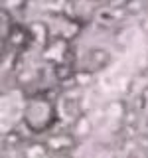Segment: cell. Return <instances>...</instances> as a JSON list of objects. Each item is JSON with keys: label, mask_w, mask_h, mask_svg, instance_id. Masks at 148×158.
<instances>
[{"label": "cell", "mask_w": 148, "mask_h": 158, "mask_svg": "<svg viewBox=\"0 0 148 158\" xmlns=\"http://www.w3.org/2000/svg\"><path fill=\"white\" fill-rule=\"evenodd\" d=\"M47 146L46 144H39V142H36V144H30L26 148V158H46L47 156Z\"/></svg>", "instance_id": "52a82bcc"}, {"label": "cell", "mask_w": 148, "mask_h": 158, "mask_svg": "<svg viewBox=\"0 0 148 158\" xmlns=\"http://www.w3.org/2000/svg\"><path fill=\"white\" fill-rule=\"evenodd\" d=\"M93 127H95V123L91 121V117H89L87 113H79L69 131H71L73 135H75V138L81 142V140H85V138H89V135L93 132Z\"/></svg>", "instance_id": "5b68a950"}, {"label": "cell", "mask_w": 148, "mask_h": 158, "mask_svg": "<svg viewBox=\"0 0 148 158\" xmlns=\"http://www.w3.org/2000/svg\"><path fill=\"white\" fill-rule=\"evenodd\" d=\"M146 8H148V6H146Z\"/></svg>", "instance_id": "8fae6325"}, {"label": "cell", "mask_w": 148, "mask_h": 158, "mask_svg": "<svg viewBox=\"0 0 148 158\" xmlns=\"http://www.w3.org/2000/svg\"><path fill=\"white\" fill-rule=\"evenodd\" d=\"M43 144H46L47 150L53 152V154L67 156L71 150H75L79 146V140L75 138V135H73L71 131H63V132H53V135H49Z\"/></svg>", "instance_id": "7a4b0ae2"}, {"label": "cell", "mask_w": 148, "mask_h": 158, "mask_svg": "<svg viewBox=\"0 0 148 158\" xmlns=\"http://www.w3.org/2000/svg\"><path fill=\"white\" fill-rule=\"evenodd\" d=\"M93 79H95V73H93L91 69H87V67L77 69L75 75H73V81H75L77 87H87V85H91Z\"/></svg>", "instance_id": "8992f818"}, {"label": "cell", "mask_w": 148, "mask_h": 158, "mask_svg": "<svg viewBox=\"0 0 148 158\" xmlns=\"http://www.w3.org/2000/svg\"><path fill=\"white\" fill-rule=\"evenodd\" d=\"M26 4H28V0H4V10L16 12V10H24Z\"/></svg>", "instance_id": "9c48e42d"}, {"label": "cell", "mask_w": 148, "mask_h": 158, "mask_svg": "<svg viewBox=\"0 0 148 158\" xmlns=\"http://www.w3.org/2000/svg\"><path fill=\"white\" fill-rule=\"evenodd\" d=\"M57 121L56 115V105L47 95H34L26 103L24 109V125L28 127L30 132L34 135H42L49 132Z\"/></svg>", "instance_id": "6da1fadb"}, {"label": "cell", "mask_w": 148, "mask_h": 158, "mask_svg": "<svg viewBox=\"0 0 148 158\" xmlns=\"http://www.w3.org/2000/svg\"><path fill=\"white\" fill-rule=\"evenodd\" d=\"M109 63H111V53L107 52L105 48L97 46V48H89L87 56H85V67L91 69L93 73L105 69Z\"/></svg>", "instance_id": "277c9868"}, {"label": "cell", "mask_w": 148, "mask_h": 158, "mask_svg": "<svg viewBox=\"0 0 148 158\" xmlns=\"http://www.w3.org/2000/svg\"><path fill=\"white\" fill-rule=\"evenodd\" d=\"M4 144L6 146H20L22 144V136H20L18 131H8L4 135Z\"/></svg>", "instance_id": "ba28073f"}, {"label": "cell", "mask_w": 148, "mask_h": 158, "mask_svg": "<svg viewBox=\"0 0 148 158\" xmlns=\"http://www.w3.org/2000/svg\"><path fill=\"white\" fill-rule=\"evenodd\" d=\"M6 44L14 48V52H24V49H28V46H32L34 40H32V34H30V28H24L20 26V24H14L12 28H10L6 40H4Z\"/></svg>", "instance_id": "3957f363"}, {"label": "cell", "mask_w": 148, "mask_h": 158, "mask_svg": "<svg viewBox=\"0 0 148 158\" xmlns=\"http://www.w3.org/2000/svg\"><path fill=\"white\" fill-rule=\"evenodd\" d=\"M144 77H146V79H148V67H146V71H144Z\"/></svg>", "instance_id": "30bf717a"}]
</instances>
